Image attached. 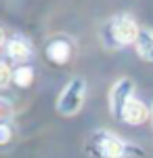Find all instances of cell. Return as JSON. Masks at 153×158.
<instances>
[{
  "instance_id": "cell-1",
  "label": "cell",
  "mask_w": 153,
  "mask_h": 158,
  "mask_svg": "<svg viewBox=\"0 0 153 158\" xmlns=\"http://www.w3.org/2000/svg\"><path fill=\"white\" fill-rule=\"evenodd\" d=\"M139 34H141V25L128 13H120L116 17H111L101 30V38L109 49H124L130 44L134 47Z\"/></svg>"
},
{
  "instance_id": "cell-2",
  "label": "cell",
  "mask_w": 153,
  "mask_h": 158,
  "mask_svg": "<svg viewBox=\"0 0 153 158\" xmlns=\"http://www.w3.org/2000/svg\"><path fill=\"white\" fill-rule=\"evenodd\" d=\"M130 143L109 131H94L86 141V152L90 158H126L130 154Z\"/></svg>"
},
{
  "instance_id": "cell-3",
  "label": "cell",
  "mask_w": 153,
  "mask_h": 158,
  "mask_svg": "<svg viewBox=\"0 0 153 158\" xmlns=\"http://www.w3.org/2000/svg\"><path fill=\"white\" fill-rule=\"evenodd\" d=\"M86 91H88V86H86V80L84 78H71L67 85L61 89L59 97H57V112H59L61 116H78L84 108V101H86Z\"/></svg>"
},
{
  "instance_id": "cell-4",
  "label": "cell",
  "mask_w": 153,
  "mask_h": 158,
  "mask_svg": "<svg viewBox=\"0 0 153 158\" xmlns=\"http://www.w3.org/2000/svg\"><path fill=\"white\" fill-rule=\"evenodd\" d=\"M132 97H134V82L130 78H126V76L116 80V85L109 91V112H111V116L122 120L124 108Z\"/></svg>"
},
{
  "instance_id": "cell-5",
  "label": "cell",
  "mask_w": 153,
  "mask_h": 158,
  "mask_svg": "<svg viewBox=\"0 0 153 158\" xmlns=\"http://www.w3.org/2000/svg\"><path fill=\"white\" fill-rule=\"evenodd\" d=\"M46 57L50 63L55 65H65L71 59V53H73V42L67 36H55L46 42Z\"/></svg>"
},
{
  "instance_id": "cell-6",
  "label": "cell",
  "mask_w": 153,
  "mask_h": 158,
  "mask_svg": "<svg viewBox=\"0 0 153 158\" xmlns=\"http://www.w3.org/2000/svg\"><path fill=\"white\" fill-rule=\"evenodd\" d=\"M4 49H6V57L19 65H27V61L34 57V47L25 36H13Z\"/></svg>"
},
{
  "instance_id": "cell-7",
  "label": "cell",
  "mask_w": 153,
  "mask_h": 158,
  "mask_svg": "<svg viewBox=\"0 0 153 158\" xmlns=\"http://www.w3.org/2000/svg\"><path fill=\"white\" fill-rule=\"evenodd\" d=\"M151 118V110L143 103L141 99L132 97L126 103L124 108V114H122V120L126 124H132V127H139V124H145V122Z\"/></svg>"
},
{
  "instance_id": "cell-8",
  "label": "cell",
  "mask_w": 153,
  "mask_h": 158,
  "mask_svg": "<svg viewBox=\"0 0 153 158\" xmlns=\"http://www.w3.org/2000/svg\"><path fill=\"white\" fill-rule=\"evenodd\" d=\"M134 51L143 61L153 63V30L151 27H141V34L134 42Z\"/></svg>"
},
{
  "instance_id": "cell-9",
  "label": "cell",
  "mask_w": 153,
  "mask_h": 158,
  "mask_svg": "<svg viewBox=\"0 0 153 158\" xmlns=\"http://www.w3.org/2000/svg\"><path fill=\"white\" fill-rule=\"evenodd\" d=\"M13 82L19 89L32 86V82H34V68H29V65H17L15 74H13Z\"/></svg>"
},
{
  "instance_id": "cell-10",
  "label": "cell",
  "mask_w": 153,
  "mask_h": 158,
  "mask_svg": "<svg viewBox=\"0 0 153 158\" xmlns=\"http://www.w3.org/2000/svg\"><path fill=\"white\" fill-rule=\"evenodd\" d=\"M13 74H15V70H13L6 61L0 59V89H6L13 82Z\"/></svg>"
},
{
  "instance_id": "cell-11",
  "label": "cell",
  "mask_w": 153,
  "mask_h": 158,
  "mask_svg": "<svg viewBox=\"0 0 153 158\" xmlns=\"http://www.w3.org/2000/svg\"><path fill=\"white\" fill-rule=\"evenodd\" d=\"M13 116V101L6 97H0V122L9 120Z\"/></svg>"
},
{
  "instance_id": "cell-12",
  "label": "cell",
  "mask_w": 153,
  "mask_h": 158,
  "mask_svg": "<svg viewBox=\"0 0 153 158\" xmlns=\"http://www.w3.org/2000/svg\"><path fill=\"white\" fill-rule=\"evenodd\" d=\"M13 139V129L6 122H0V146H6Z\"/></svg>"
},
{
  "instance_id": "cell-13",
  "label": "cell",
  "mask_w": 153,
  "mask_h": 158,
  "mask_svg": "<svg viewBox=\"0 0 153 158\" xmlns=\"http://www.w3.org/2000/svg\"><path fill=\"white\" fill-rule=\"evenodd\" d=\"M6 42H9V40H6V34H4V30L0 27V49H2V47H6Z\"/></svg>"
},
{
  "instance_id": "cell-14",
  "label": "cell",
  "mask_w": 153,
  "mask_h": 158,
  "mask_svg": "<svg viewBox=\"0 0 153 158\" xmlns=\"http://www.w3.org/2000/svg\"><path fill=\"white\" fill-rule=\"evenodd\" d=\"M151 118H153V108H151Z\"/></svg>"
}]
</instances>
